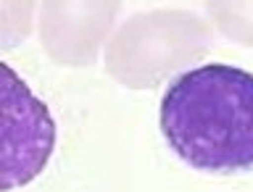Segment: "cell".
Wrapping results in <instances>:
<instances>
[{
    "label": "cell",
    "instance_id": "7a4b0ae2",
    "mask_svg": "<svg viewBox=\"0 0 253 192\" xmlns=\"http://www.w3.org/2000/svg\"><path fill=\"white\" fill-rule=\"evenodd\" d=\"M213 29L195 11L134 13L106 42V74L129 90H150L182 74L211 50Z\"/></svg>",
    "mask_w": 253,
    "mask_h": 192
},
{
    "label": "cell",
    "instance_id": "6da1fadb",
    "mask_svg": "<svg viewBox=\"0 0 253 192\" xmlns=\"http://www.w3.org/2000/svg\"><path fill=\"white\" fill-rule=\"evenodd\" d=\"M158 124L190 169L211 177L253 171V74L232 63L185 69L166 87Z\"/></svg>",
    "mask_w": 253,
    "mask_h": 192
},
{
    "label": "cell",
    "instance_id": "3957f363",
    "mask_svg": "<svg viewBox=\"0 0 253 192\" xmlns=\"http://www.w3.org/2000/svg\"><path fill=\"white\" fill-rule=\"evenodd\" d=\"M55 148V121L29 84L0 61V192L29 185Z\"/></svg>",
    "mask_w": 253,
    "mask_h": 192
},
{
    "label": "cell",
    "instance_id": "5b68a950",
    "mask_svg": "<svg viewBox=\"0 0 253 192\" xmlns=\"http://www.w3.org/2000/svg\"><path fill=\"white\" fill-rule=\"evenodd\" d=\"M211 24L243 47H253V0H206Z\"/></svg>",
    "mask_w": 253,
    "mask_h": 192
},
{
    "label": "cell",
    "instance_id": "8992f818",
    "mask_svg": "<svg viewBox=\"0 0 253 192\" xmlns=\"http://www.w3.org/2000/svg\"><path fill=\"white\" fill-rule=\"evenodd\" d=\"M35 0H0V50H13L29 37Z\"/></svg>",
    "mask_w": 253,
    "mask_h": 192
},
{
    "label": "cell",
    "instance_id": "277c9868",
    "mask_svg": "<svg viewBox=\"0 0 253 192\" xmlns=\"http://www.w3.org/2000/svg\"><path fill=\"white\" fill-rule=\"evenodd\" d=\"M122 0H42L40 42L61 66H90L114 32Z\"/></svg>",
    "mask_w": 253,
    "mask_h": 192
}]
</instances>
